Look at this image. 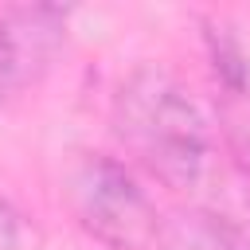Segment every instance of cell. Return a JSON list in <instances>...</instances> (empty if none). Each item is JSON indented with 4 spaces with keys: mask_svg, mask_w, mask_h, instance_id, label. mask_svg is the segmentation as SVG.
<instances>
[{
    "mask_svg": "<svg viewBox=\"0 0 250 250\" xmlns=\"http://www.w3.org/2000/svg\"><path fill=\"white\" fill-rule=\"evenodd\" d=\"M0 250H23V227L8 199H0Z\"/></svg>",
    "mask_w": 250,
    "mask_h": 250,
    "instance_id": "6",
    "label": "cell"
},
{
    "mask_svg": "<svg viewBox=\"0 0 250 250\" xmlns=\"http://www.w3.org/2000/svg\"><path fill=\"white\" fill-rule=\"evenodd\" d=\"M207 47H211V66H215L219 82L230 90V98H238V94L246 90V59H242L238 39L230 35L227 23H211V31H207Z\"/></svg>",
    "mask_w": 250,
    "mask_h": 250,
    "instance_id": "5",
    "label": "cell"
},
{
    "mask_svg": "<svg viewBox=\"0 0 250 250\" xmlns=\"http://www.w3.org/2000/svg\"><path fill=\"white\" fill-rule=\"evenodd\" d=\"M148 250H238V238L223 223V215L207 207H176L160 215Z\"/></svg>",
    "mask_w": 250,
    "mask_h": 250,
    "instance_id": "4",
    "label": "cell"
},
{
    "mask_svg": "<svg viewBox=\"0 0 250 250\" xmlns=\"http://www.w3.org/2000/svg\"><path fill=\"white\" fill-rule=\"evenodd\" d=\"M66 39V8L8 4L0 8V102L39 82Z\"/></svg>",
    "mask_w": 250,
    "mask_h": 250,
    "instance_id": "3",
    "label": "cell"
},
{
    "mask_svg": "<svg viewBox=\"0 0 250 250\" xmlns=\"http://www.w3.org/2000/svg\"><path fill=\"white\" fill-rule=\"evenodd\" d=\"M66 203L74 223L105 250H148L160 215L137 176L113 156H82L66 176Z\"/></svg>",
    "mask_w": 250,
    "mask_h": 250,
    "instance_id": "2",
    "label": "cell"
},
{
    "mask_svg": "<svg viewBox=\"0 0 250 250\" xmlns=\"http://www.w3.org/2000/svg\"><path fill=\"white\" fill-rule=\"evenodd\" d=\"M113 133L125 156L172 191H188L207 172V121L188 90L160 66H137L113 94Z\"/></svg>",
    "mask_w": 250,
    "mask_h": 250,
    "instance_id": "1",
    "label": "cell"
}]
</instances>
